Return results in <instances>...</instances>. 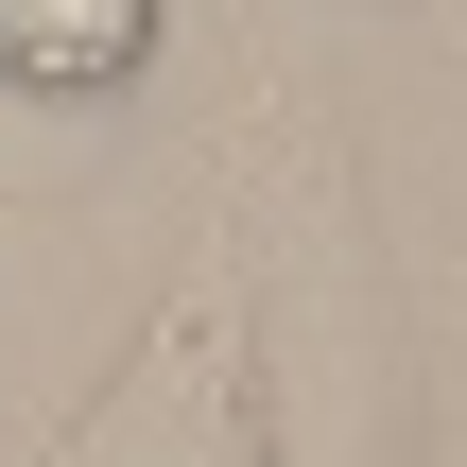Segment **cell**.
<instances>
[{
	"label": "cell",
	"instance_id": "2",
	"mask_svg": "<svg viewBox=\"0 0 467 467\" xmlns=\"http://www.w3.org/2000/svg\"><path fill=\"white\" fill-rule=\"evenodd\" d=\"M52 467H277L260 433V347H243V277H225V243L156 295V329L121 347V381L69 416V451Z\"/></svg>",
	"mask_w": 467,
	"mask_h": 467
},
{
	"label": "cell",
	"instance_id": "1",
	"mask_svg": "<svg viewBox=\"0 0 467 467\" xmlns=\"http://www.w3.org/2000/svg\"><path fill=\"white\" fill-rule=\"evenodd\" d=\"M225 277H243L277 467H399V399H416L399 225L364 208V156H347L329 87H260L225 121Z\"/></svg>",
	"mask_w": 467,
	"mask_h": 467
},
{
	"label": "cell",
	"instance_id": "3",
	"mask_svg": "<svg viewBox=\"0 0 467 467\" xmlns=\"http://www.w3.org/2000/svg\"><path fill=\"white\" fill-rule=\"evenodd\" d=\"M156 69V0H0V87L35 104H104Z\"/></svg>",
	"mask_w": 467,
	"mask_h": 467
},
{
	"label": "cell",
	"instance_id": "4",
	"mask_svg": "<svg viewBox=\"0 0 467 467\" xmlns=\"http://www.w3.org/2000/svg\"><path fill=\"white\" fill-rule=\"evenodd\" d=\"M416 381H433V467H467V243L433 260V347H416Z\"/></svg>",
	"mask_w": 467,
	"mask_h": 467
}]
</instances>
